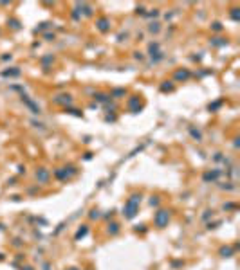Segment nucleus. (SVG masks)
Instances as JSON below:
<instances>
[{
    "mask_svg": "<svg viewBox=\"0 0 240 270\" xmlns=\"http://www.w3.org/2000/svg\"><path fill=\"white\" fill-rule=\"evenodd\" d=\"M168 220V212L166 211H161L157 214V225H164V222Z\"/></svg>",
    "mask_w": 240,
    "mask_h": 270,
    "instance_id": "obj_1",
    "label": "nucleus"
}]
</instances>
